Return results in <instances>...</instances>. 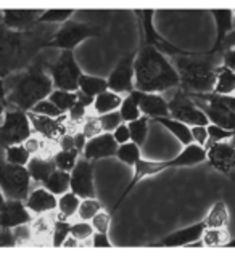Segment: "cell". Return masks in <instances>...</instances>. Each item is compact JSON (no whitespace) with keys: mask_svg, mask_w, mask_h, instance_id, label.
Returning a JSON list of instances; mask_svg holds the SVG:
<instances>
[{"mask_svg":"<svg viewBox=\"0 0 235 257\" xmlns=\"http://www.w3.org/2000/svg\"><path fill=\"white\" fill-rule=\"evenodd\" d=\"M31 111H32V112H36V114L48 116V117H58V116L64 114V112L56 108L55 104H53L50 100H48V98H45V100H42V101H39Z\"/></svg>","mask_w":235,"mask_h":257,"instance_id":"cell-45","label":"cell"},{"mask_svg":"<svg viewBox=\"0 0 235 257\" xmlns=\"http://www.w3.org/2000/svg\"><path fill=\"white\" fill-rule=\"evenodd\" d=\"M58 145H60L61 151H72V150H76L74 148V137H72L71 134H68V132L60 137Z\"/></svg>","mask_w":235,"mask_h":257,"instance_id":"cell-56","label":"cell"},{"mask_svg":"<svg viewBox=\"0 0 235 257\" xmlns=\"http://www.w3.org/2000/svg\"><path fill=\"white\" fill-rule=\"evenodd\" d=\"M13 236H15V243L16 246H20L23 243H28L32 239V231H31V225L29 223H23L18 227L13 228Z\"/></svg>","mask_w":235,"mask_h":257,"instance_id":"cell-49","label":"cell"},{"mask_svg":"<svg viewBox=\"0 0 235 257\" xmlns=\"http://www.w3.org/2000/svg\"><path fill=\"white\" fill-rule=\"evenodd\" d=\"M100 34H102V31L99 26L69 20L61 24V28L55 32L53 37L48 40L45 47L61 48V50H72V48L79 45L83 40L89 37H97Z\"/></svg>","mask_w":235,"mask_h":257,"instance_id":"cell-9","label":"cell"},{"mask_svg":"<svg viewBox=\"0 0 235 257\" xmlns=\"http://www.w3.org/2000/svg\"><path fill=\"white\" fill-rule=\"evenodd\" d=\"M214 16V21H216V42L214 47L209 50V55H216L217 52L221 50V45L224 42V39L227 37L229 32L233 29V12L232 10H213L211 12Z\"/></svg>","mask_w":235,"mask_h":257,"instance_id":"cell-23","label":"cell"},{"mask_svg":"<svg viewBox=\"0 0 235 257\" xmlns=\"http://www.w3.org/2000/svg\"><path fill=\"white\" fill-rule=\"evenodd\" d=\"M190 134H192V140L205 148V145L208 142V125H192Z\"/></svg>","mask_w":235,"mask_h":257,"instance_id":"cell-50","label":"cell"},{"mask_svg":"<svg viewBox=\"0 0 235 257\" xmlns=\"http://www.w3.org/2000/svg\"><path fill=\"white\" fill-rule=\"evenodd\" d=\"M12 246H16L15 236H13V228L0 227V247H12Z\"/></svg>","mask_w":235,"mask_h":257,"instance_id":"cell-53","label":"cell"},{"mask_svg":"<svg viewBox=\"0 0 235 257\" xmlns=\"http://www.w3.org/2000/svg\"><path fill=\"white\" fill-rule=\"evenodd\" d=\"M140 18V28L143 31V37H145V45H150L153 48H156L160 53L163 55H171V56H185V55H192L193 52H185L179 47H174L173 44H169L168 40H165L158 32L153 28V12L151 10H143V12H137Z\"/></svg>","mask_w":235,"mask_h":257,"instance_id":"cell-12","label":"cell"},{"mask_svg":"<svg viewBox=\"0 0 235 257\" xmlns=\"http://www.w3.org/2000/svg\"><path fill=\"white\" fill-rule=\"evenodd\" d=\"M92 227L95 231H100V233H107L108 228H110V223H111V214L110 212H105V211H100L97 212L94 217H92Z\"/></svg>","mask_w":235,"mask_h":257,"instance_id":"cell-48","label":"cell"},{"mask_svg":"<svg viewBox=\"0 0 235 257\" xmlns=\"http://www.w3.org/2000/svg\"><path fill=\"white\" fill-rule=\"evenodd\" d=\"M72 137H74V148L79 151V155H83L84 148H86V143H87V139L84 137L83 132H76Z\"/></svg>","mask_w":235,"mask_h":257,"instance_id":"cell-57","label":"cell"},{"mask_svg":"<svg viewBox=\"0 0 235 257\" xmlns=\"http://www.w3.org/2000/svg\"><path fill=\"white\" fill-rule=\"evenodd\" d=\"M81 198L79 196H76L74 193H63V195H60V199H58V211H60V214H58V219H61V220H66V219H69V217H72L74 214H77V209H79V201Z\"/></svg>","mask_w":235,"mask_h":257,"instance_id":"cell-32","label":"cell"},{"mask_svg":"<svg viewBox=\"0 0 235 257\" xmlns=\"http://www.w3.org/2000/svg\"><path fill=\"white\" fill-rule=\"evenodd\" d=\"M174 68L181 79V90L187 95L213 93L216 84L217 60L216 55L192 53L176 56Z\"/></svg>","mask_w":235,"mask_h":257,"instance_id":"cell-4","label":"cell"},{"mask_svg":"<svg viewBox=\"0 0 235 257\" xmlns=\"http://www.w3.org/2000/svg\"><path fill=\"white\" fill-rule=\"evenodd\" d=\"M77 156H79L77 150H72V151H61L60 150L53 156L56 169H60V171H64V172H71L77 163Z\"/></svg>","mask_w":235,"mask_h":257,"instance_id":"cell-38","label":"cell"},{"mask_svg":"<svg viewBox=\"0 0 235 257\" xmlns=\"http://www.w3.org/2000/svg\"><path fill=\"white\" fill-rule=\"evenodd\" d=\"M217 96H219V100L225 104V106L235 112V96L233 95H217Z\"/></svg>","mask_w":235,"mask_h":257,"instance_id":"cell-59","label":"cell"},{"mask_svg":"<svg viewBox=\"0 0 235 257\" xmlns=\"http://www.w3.org/2000/svg\"><path fill=\"white\" fill-rule=\"evenodd\" d=\"M118 111L121 114V119H123L126 124L142 117V112L139 108V92L134 90V92L129 93L126 98H123V103H121Z\"/></svg>","mask_w":235,"mask_h":257,"instance_id":"cell-28","label":"cell"},{"mask_svg":"<svg viewBox=\"0 0 235 257\" xmlns=\"http://www.w3.org/2000/svg\"><path fill=\"white\" fill-rule=\"evenodd\" d=\"M92 246L94 247H111L113 244L110 243L107 233L97 231V233H94V235H92Z\"/></svg>","mask_w":235,"mask_h":257,"instance_id":"cell-54","label":"cell"},{"mask_svg":"<svg viewBox=\"0 0 235 257\" xmlns=\"http://www.w3.org/2000/svg\"><path fill=\"white\" fill-rule=\"evenodd\" d=\"M206 161V150L203 147H200L197 143H190L187 145L179 155L176 158H171L168 161H147V159H140L139 163H137L134 167H135V172H134V177L131 183L127 185L124 193L121 195V198L118 199V203L115 206V211L118 209V206L123 203V199L131 193V190L135 187L137 183L140 180L147 179L150 175H155V174H161L166 169H173V167H189V166H195V164H200Z\"/></svg>","mask_w":235,"mask_h":257,"instance_id":"cell-5","label":"cell"},{"mask_svg":"<svg viewBox=\"0 0 235 257\" xmlns=\"http://www.w3.org/2000/svg\"><path fill=\"white\" fill-rule=\"evenodd\" d=\"M222 66L229 68L230 71L235 72V47L222 52Z\"/></svg>","mask_w":235,"mask_h":257,"instance_id":"cell-55","label":"cell"},{"mask_svg":"<svg viewBox=\"0 0 235 257\" xmlns=\"http://www.w3.org/2000/svg\"><path fill=\"white\" fill-rule=\"evenodd\" d=\"M95 233L92 223H89L87 220H81L71 225V236H74L77 241H87L89 238H92Z\"/></svg>","mask_w":235,"mask_h":257,"instance_id":"cell-44","label":"cell"},{"mask_svg":"<svg viewBox=\"0 0 235 257\" xmlns=\"http://www.w3.org/2000/svg\"><path fill=\"white\" fill-rule=\"evenodd\" d=\"M69 190L81 199L94 198V167L86 158L77 159L74 169L69 172Z\"/></svg>","mask_w":235,"mask_h":257,"instance_id":"cell-14","label":"cell"},{"mask_svg":"<svg viewBox=\"0 0 235 257\" xmlns=\"http://www.w3.org/2000/svg\"><path fill=\"white\" fill-rule=\"evenodd\" d=\"M4 26L12 31H28L37 24L44 10H4Z\"/></svg>","mask_w":235,"mask_h":257,"instance_id":"cell-19","label":"cell"},{"mask_svg":"<svg viewBox=\"0 0 235 257\" xmlns=\"http://www.w3.org/2000/svg\"><path fill=\"white\" fill-rule=\"evenodd\" d=\"M230 235L225 227H219V228H206L203 236H201V241L203 244L208 247H217V246H225L229 243Z\"/></svg>","mask_w":235,"mask_h":257,"instance_id":"cell-33","label":"cell"},{"mask_svg":"<svg viewBox=\"0 0 235 257\" xmlns=\"http://www.w3.org/2000/svg\"><path fill=\"white\" fill-rule=\"evenodd\" d=\"M31 212L20 199H7L4 209L0 211V227L15 228L23 223H31Z\"/></svg>","mask_w":235,"mask_h":257,"instance_id":"cell-18","label":"cell"},{"mask_svg":"<svg viewBox=\"0 0 235 257\" xmlns=\"http://www.w3.org/2000/svg\"><path fill=\"white\" fill-rule=\"evenodd\" d=\"M83 134L87 140L94 139V137H99L100 134H103V127L100 122L99 116H89L84 119L83 122Z\"/></svg>","mask_w":235,"mask_h":257,"instance_id":"cell-43","label":"cell"},{"mask_svg":"<svg viewBox=\"0 0 235 257\" xmlns=\"http://www.w3.org/2000/svg\"><path fill=\"white\" fill-rule=\"evenodd\" d=\"M134 87L143 93H160L181 87L176 68L150 45H142L134 60Z\"/></svg>","mask_w":235,"mask_h":257,"instance_id":"cell-3","label":"cell"},{"mask_svg":"<svg viewBox=\"0 0 235 257\" xmlns=\"http://www.w3.org/2000/svg\"><path fill=\"white\" fill-rule=\"evenodd\" d=\"M113 137H115V140H116L118 145L131 142V132H129L127 124H119L118 128H115V132H113Z\"/></svg>","mask_w":235,"mask_h":257,"instance_id":"cell-52","label":"cell"},{"mask_svg":"<svg viewBox=\"0 0 235 257\" xmlns=\"http://www.w3.org/2000/svg\"><path fill=\"white\" fill-rule=\"evenodd\" d=\"M121 103H123V96L116 92H111V90H107L100 95H97L94 98V112L95 114H107V112H113V111H118Z\"/></svg>","mask_w":235,"mask_h":257,"instance_id":"cell-25","label":"cell"},{"mask_svg":"<svg viewBox=\"0 0 235 257\" xmlns=\"http://www.w3.org/2000/svg\"><path fill=\"white\" fill-rule=\"evenodd\" d=\"M28 119L31 122L32 132L39 134L45 140H58L61 135L66 134V122L68 116L66 112L58 117H48V116H40L36 112L28 111Z\"/></svg>","mask_w":235,"mask_h":257,"instance_id":"cell-15","label":"cell"},{"mask_svg":"<svg viewBox=\"0 0 235 257\" xmlns=\"http://www.w3.org/2000/svg\"><path fill=\"white\" fill-rule=\"evenodd\" d=\"M31 231H32V239H44L48 235H52L53 223L48 222L47 217H39L34 222H31Z\"/></svg>","mask_w":235,"mask_h":257,"instance_id":"cell-42","label":"cell"},{"mask_svg":"<svg viewBox=\"0 0 235 257\" xmlns=\"http://www.w3.org/2000/svg\"><path fill=\"white\" fill-rule=\"evenodd\" d=\"M5 203H7V198H5V195H4L2 188H0V211H2V209H4Z\"/></svg>","mask_w":235,"mask_h":257,"instance_id":"cell-62","label":"cell"},{"mask_svg":"<svg viewBox=\"0 0 235 257\" xmlns=\"http://www.w3.org/2000/svg\"><path fill=\"white\" fill-rule=\"evenodd\" d=\"M235 92V72L225 66H219L216 72V84L213 93L216 95H232Z\"/></svg>","mask_w":235,"mask_h":257,"instance_id":"cell-27","label":"cell"},{"mask_svg":"<svg viewBox=\"0 0 235 257\" xmlns=\"http://www.w3.org/2000/svg\"><path fill=\"white\" fill-rule=\"evenodd\" d=\"M24 206L28 207L29 212L42 215V214L53 211V209L58 206V199H56L53 193H50L45 187H42V188L32 190L29 193L28 198L24 199Z\"/></svg>","mask_w":235,"mask_h":257,"instance_id":"cell-20","label":"cell"},{"mask_svg":"<svg viewBox=\"0 0 235 257\" xmlns=\"http://www.w3.org/2000/svg\"><path fill=\"white\" fill-rule=\"evenodd\" d=\"M71 235V225L66 220H55L53 222V231H52V243L55 247L63 246V241Z\"/></svg>","mask_w":235,"mask_h":257,"instance_id":"cell-41","label":"cell"},{"mask_svg":"<svg viewBox=\"0 0 235 257\" xmlns=\"http://www.w3.org/2000/svg\"><path fill=\"white\" fill-rule=\"evenodd\" d=\"M48 100H50L60 111L68 112L72 108V104L77 101V92L53 90L50 95H48Z\"/></svg>","mask_w":235,"mask_h":257,"instance_id":"cell-35","label":"cell"},{"mask_svg":"<svg viewBox=\"0 0 235 257\" xmlns=\"http://www.w3.org/2000/svg\"><path fill=\"white\" fill-rule=\"evenodd\" d=\"M139 92V90H137ZM139 108L143 116L148 119L158 117H169V106L168 101L158 93H143L139 92Z\"/></svg>","mask_w":235,"mask_h":257,"instance_id":"cell-21","label":"cell"},{"mask_svg":"<svg viewBox=\"0 0 235 257\" xmlns=\"http://www.w3.org/2000/svg\"><path fill=\"white\" fill-rule=\"evenodd\" d=\"M74 10H64V8H55V10H44V13L40 15V18L37 20V24L40 23H47V24H53V23H66L71 20Z\"/></svg>","mask_w":235,"mask_h":257,"instance_id":"cell-39","label":"cell"},{"mask_svg":"<svg viewBox=\"0 0 235 257\" xmlns=\"http://www.w3.org/2000/svg\"><path fill=\"white\" fill-rule=\"evenodd\" d=\"M99 117H100V122L103 127V132H115V128H118L119 124H123L119 111L107 112V114H102Z\"/></svg>","mask_w":235,"mask_h":257,"instance_id":"cell-46","label":"cell"},{"mask_svg":"<svg viewBox=\"0 0 235 257\" xmlns=\"http://www.w3.org/2000/svg\"><path fill=\"white\" fill-rule=\"evenodd\" d=\"M32 177L24 166H15L0 159V188L7 199L24 201L29 195Z\"/></svg>","mask_w":235,"mask_h":257,"instance_id":"cell-6","label":"cell"},{"mask_svg":"<svg viewBox=\"0 0 235 257\" xmlns=\"http://www.w3.org/2000/svg\"><path fill=\"white\" fill-rule=\"evenodd\" d=\"M63 246H64V247H77V246H79V241H77L74 236H71V235H69L66 239L63 241Z\"/></svg>","mask_w":235,"mask_h":257,"instance_id":"cell-60","label":"cell"},{"mask_svg":"<svg viewBox=\"0 0 235 257\" xmlns=\"http://www.w3.org/2000/svg\"><path fill=\"white\" fill-rule=\"evenodd\" d=\"M100 211H102V206H100L99 201H97L95 198H86V199H81L77 214H79L81 220L89 222V220H92V217Z\"/></svg>","mask_w":235,"mask_h":257,"instance_id":"cell-40","label":"cell"},{"mask_svg":"<svg viewBox=\"0 0 235 257\" xmlns=\"http://www.w3.org/2000/svg\"><path fill=\"white\" fill-rule=\"evenodd\" d=\"M205 225L206 228H219V227H227L229 223V212H227V206L222 201H216L213 204L211 211L208 212L205 217Z\"/></svg>","mask_w":235,"mask_h":257,"instance_id":"cell-31","label":"cell"},{"mask_svg":"<svg viewBox=\"0 0 235 257\" xmlns=\"http://www.w3.org/2000/svg\"><path fill=\"white\" fill-rule=\"evenodd\" d=\"M206 230L205 222H198L195 225H190L187 228H182L179 231H174L173 235L166 236L161 241V246H189L195 241L201 239Z\"/></svg>","mask_w":235,"mask_h":257,"instance_id":"cell-22","label":"cell"},{"mask_svg":"<svg viewBox=\"0 0 235 257\" xmlns=\"http://www.w3.org/2000/svg\"><path fill=\"white\" fill-rule=\"evenodd\" d=\"M116 156L119 161H123V163L127 166H135L142 159L139 145L134 143V142H127V143L119 145L118 151H116Z\"/></svg>","mask_w":235,"mask_h":257,"instance_id":"cell-36","label":"cell"},{"mask_svg":"<svg viewBox=\"0 0 235 257\" xmlns=\"http://www.w3.org/2000/svg\"><path fill=\"white\" fill-rule=\"evenodd\" d=\"M169 106V117H173L179 122L192 125H208L209 120L205 116V112L201 111L190 96L182 92L181 88L174 93L173 100L168 103Z\"/></svg>","mask_w":235,"mask_h":257,"instance_id":"cell-11","label":"cell"},{"mask_svg":"<svg viewBox=\"0 0 235 257\" xmlns=\"http://www.w3.org/2000/svg\"><path fill=\"white\" fill-rule=\"evenodd\" d=\"M55 32L48 26H34L28 31H12L0 26V80L26 69Z\"/></svg>","mask_w":235,"mask_h":257,"instance_id":"cell-1","label":"cell"},{"mask_svg":"<svg viewBox=\"0 0 235 257\" xmlns=\"http://www.w3.org/2000/svg\"><path fill=\"white\" fill-rule=\"evenodd\" d=\"M233 47H235V29H232L227 34V37L224 39L219 52H224V50H227V48H233Z\"/></svg>","mask_w":235,"mask_h":257,"instance_id":"cell-58","label":"cell"},{"mask_svg":"<svg viewBox=\"0 0 235 257\" xmlns=\"http://www.w3.org/2000/svg\"><path fill=\"white\" fill-rule=\"evenodd\" d=\"M134 56L127 55L123 60L119 61V64L111 71V74L108 76V90L116 92V93H131L135 90L134 87Z\"/></svg>","mask_w":235,"mask_h":257,"instance_id":"cell-16","label":"cell"},{"mask_svg":"<svg viewBox=\"0 0 235 257\" xmlns=\"http://www.w3.org/2000/svg\"><path fill=\"white\" fill-rule=\"evenodd\" d=\"M44 61L31 63L26 69L4 79L5 98L8 106L31 111L39 101L48 98L53 92L50 72Z\"/></svg>","mask_w":235,"mask_h":257,"instance_id":"cell-2","label":"cell"},{"mask_svg":"<svg viewBox=\"0 0 235 257\" xmlns=\"http://www.w3.org/2000/svg\"><path fill=\"white\" fill-rule=\"evenodd\" d=\"M118 147L119 145L116 143L113 134L105 132V134H100L99 137H94V139L87 140L83 155L87 161H97L102 158L116 156Z\"/></svg>","mask_w":235,"mask_h":257,"instance_id":"cell-17","label":"cell"},{"mask_svg":"<svg viewBox=\"0 0 235 257\" xmlns=\"http://www.w3.org/2000/svg\"><path fill=\"white\" fill-rule=\"evenodd\" d=\"M23 147L26 148L31 153V155H37V153H40V151H42V148H44V140H42V137L31 135V137H28V139L23 142Z\"/></svg>","mask_w":235,"mask_h":257,"instance_id":"cell-51","label":"cell"},{"mask_svg":"<svg viewBox=\"0 0 235 257\" xmlns=\"http://www.w3.org/2000/svg\"><path fill=\"white\" fill-rule=\"evenodd\" d=\"M42 183L55 196L63 195V193H66L69 190V172L55 169V171L47 177V180H44Z\"/></svg>","mask_w":235,"mask_h":257,"instance_id":"cell-29","label":"cell"},{"mask_svg":"<svg viewBox=\"0 0 235 257\" xmlns=\"http://www.w3.org/2000/svg\"><path fill=\"white\" fill-rule=\"evenodd\" d=\"M127 127L129 132H131V140L139 145V147H142L145 140H147V134H148V117L142 116L132 120V122H127Z\"/></svg>","mask_w":235,"mask_h":257,"instance_id":"cell-37","label":"cell"},{"mask_svg":"<svg viewBox=\"0 0 235 257\" xmlns=\"http://www.w3.org/2000/svg\"><path fill=\"white\" fill-rule=\"evenodd\" d=\"M206 159L216 171L222 174L230 172L235 167V134L229 142H211L206 147Z\"/></svg>","mask_w":235,"mask_h":257,"instance_id":"cell-13","label":"cell"},{"mask_svg":"<svg viewBox=\"0 0 235 257\" xmlns=\"http://www.w3.org/2000/svg\"><path fill=\"white\" fill-rule=\"evenodd\" d=\"M190 98H195L197 106L205 112L209 124H214L225 131L235 132V112L229 109L219 100L216 93H201V95H189Z\"/></svg>","mask_w":235,"mask_h":257,"instance_id":"cell-10","label":"cell"},{"mask_svg":"<svg viewBox=\"0 0 235 257\" xmlns=\"http://www.w3.org/2000/svg\"><path fill=\"white\" fill-rule=\"evenodd\" d=\"M108 90V82L107 79H100V77H92V76H86L83 74L79 79V92L95 98L97 95H100L103 92Z\"/></svg>","mask_w":235,"mask_h":257,"instance_id":"cell-30","label":"cell"},{"mask_svg":"<svg viewBox=\"0 0 235 257\" xmlns=\"http://www.w3.org/2000/svg\"><path fill=\"white\" fill-rule=\"evenodd\" d=\"M31 159V153L23 147V143L20 145H10L5 148V161L15 166H24L26 167Z\"/></svg>","mask_w":235,"mask_h":257,"instance_id":"cell-34","label":"cell"},{"mask_svg":"<svg viewBox=\"0 0 235 257\" xmlns=\"http://www.w3.org/2000/svg\"><path fill=\"white\" fill-rule=\"evenodd\" d=\"M53 88L55 90H66V92H77L79 90V79L83 76V71L79 69L77 63L74 60L72 50H63L50 68Z\"/></svg>","mask_w":235,"mask_h":257,"instance_id":"cell-8","label":"cell"},{"mask_svg":"<svg viewBox=\"0 0 235 257\" xmlns=\"http://www.w3.org/2000/svg\"><path fill=\"white\" fill-rule=\"evenodd\" d=\"M7 108H8V103H7L4 98H0V119L4 117V114H5Z\"/></svg>","mask_w":235,"mask_h":257,"instance_id":"cell-61","label":"cell"},{"mask_svg":"<svg viewBox=\"0 0 235 257\" xmlns=\"http://www.w3.org/2000/svg\"><path fill=\"white\" fill-rule=\"evenodd\" d=\"M31 134L32 127L28 119V112L8 106L0 124V147L7 148L10 145H20L31 137Z\"/></svg>","mask_w":235,"mask_h":257,"instance_id":"cell-7","label":"cell"},{"mask_svg":"<svg viewBox=\"0 0 235 257\" xmlns=\"http://www.w3.org/2000/svg\"><path fill=\"white\" fill-rule=\"evenodd\" d=\"M235 132L232 131H225V128H221L214 124H208V143L211 142H224L232 139Z\"/></svg>","mask_w":235,"mask_h":257,"instance_id":"cell-47","label":"cell"},{"mask_svg":"<svg viewBox=\"0 0 235 257\" xmlns=\"http://www.w3.org/2000/svg\"><path fill=\"white\" fill-rule=\"evenodd\" d=\"M26 169L29 171L32 180L36 182H44L47 180V177L50 175L56 166L53 158H42V156H31L29 163L26 166Z\"/></svg>","mask_w":235,"mask_h":257,"instance_id":"cell-24","label":"cell"},{"mask_svg":"<svg viewBox=\"0 0 235 257\" xmlns=\"http://www.w3.org/2000/svg\"><path fill=\"white\" fill-rule=\"evenodd\" d=\"M155 122L161 124L165 128H168L169 132H171L177 140H179L182 145H190L193 143L192 140V134H190V127L184 122H179V120H176L173 117H158V119H153Z\"/></svg>","mask_w":235,"mask_h":257,"instance_id":"cell-26","label":"cell"}]
</instances>
